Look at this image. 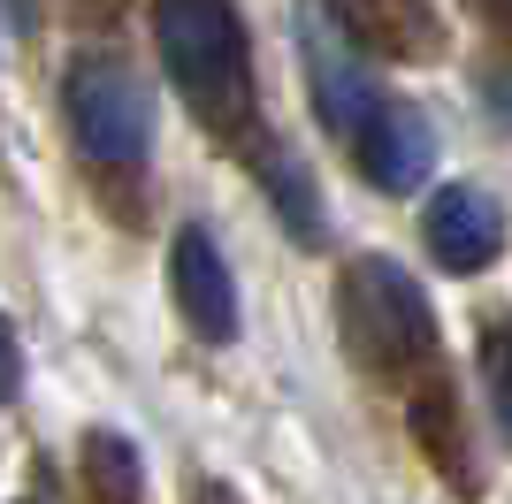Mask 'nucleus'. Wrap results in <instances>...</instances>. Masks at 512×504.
<instances>
[{
	"mask_svg": "<svg viewBox=\"0 0 512 504\" xmlns=\"http://www.w3.org/2000/svg\"><path fill=\"white\" fill-rule=\"evenodd\" d=\"M69 123H77V146L107 168H138L153 146V107L123 62H85L69 77Z\"/></svg>",
	"mask_w": 512,
	"mask_h": 504,
	"instance_id": "f03ea898",
	"label": "nucleus"
},
{
	"mask_svg": "<svg viewBox=\"0 0 512 504\" xmlns=\"http://www.w3.org/2000/svg\"><path fill=\"white\" fill-rule=\"evenodd\" d=\"M169 291H176V314L192 321L207 344H230L237 336V283H230V260L214 252L207 230H184L169 252Z\"/></svg>",
	"mask_w": 512,
	"mask_h": 504,
	"instance_id": "39448f33",
	"label": "nucleus"
},
{
	"mask_svg": "<svg viewBox=\"0 0 512 504\" xmlns=\"http://www.w3.org/2000/svg\"><path fill=\"white\" fill-rule=\"evenodd\" d=\"M85 482L100 504H138L146 497V466H138V443L115 436V428H92L85 436Z\"/></svg>",
	"mask_w": 512,
	"mask_h": 504,
	"instance_id": "6e6552de",
	"label": "nucleus"
},
{
	"mask_svg": "<svg viewBox=\"0 0 512 504\" xmlns=\"http://www.w3.org/2000/svg\"><path fill=\"white\" fill-rule=\"evenodd\" d=\"M360 168L383 191H421L428 168H436V130H428L413 107H383V115L360 130Z\"/></svg>",
	"mask_w": 512,
	"mask_h": 504,
	"instance_id": "0eeeda50",
	"label": "nucleus"
},
{
	"mask_svg": "<svg viewBox=\"0 0 512 504\" xmlns=\"http://www.w3.org/2000/svg\"><path fill=\"white\" fill-rule=\"evenodd\" d=\"M268 199L283 207V222H291V237H321L329 222H321V199H314V176H306L299 161H268Z\"/></svg>",
	"mask_w": 512,
	"mask_h": 504,
	"instance_id": "1a4fd4ad",
	"label": "nucleus"
},
{
	"mask_svg": "<svg viewBox=\"0 0 512 504\" xmlns=\"http://www.w3.org/2000/svg\"><path fill=\"white\" fill-rule=\"evenodd\" d=\"M482 375H490V405H497V420H505V436H512V329L482 336Z\"/></svg>",
	"mask_w": 512,
	"mask_h": 504,
	"instance_id": "9d476101",
	"label": "nucleus"
},
{
	"mask_svg": "<svg viewBox=\"0 0 512 504\" xmlns=\"http://www.w3.org/2000/svg\"><path fill=\"white\" fill-rule=\"evenodd\" d=\"M153 39L169 77L192 92L199 107L230 100L237 69H245V31H237L230 0H153Z\"/></svg>",
	"mask_w": 512,
	"mask_h": 504,
	"instance_id": "f257e3e1",
	"label": "nucleus"
},
{
	"mask_svg": "<svg viewBox=\"0 0 512 504\" xmlns=\"http://www.w3.org/2000/svg\"><path fill=\"white\" fill-rule=\"evenodd\" d=\"M352 321H360L367 359H383V367H421L436 352V314H428L421 283L390 260H367L352 275Z\"/></svg>",
	"mask_w": 512,
	"mask_h": 504,
	"instance_id": "7ed1b4c3",
	"label": "nucleus"
},
{
	"mask_svg": "<svg viewBox=\"0 0 512 504\" xmlns=\"http://www.w3.org/2000/svg\"><path fill=\"white\" fill-rule=\"evenodd\" d=\"M207 504H230V497H222V489H207Z\"/></svg>",
	"mask_w": 512,
	"mask_h": 504,
	"instance_id": "f8f14e48",
	"label": "nucleus"
},
{
	"mask_svg": "<svg viewBox=\"0 0 512 504\" xmlns=\"http://www.w3.org/2000/svg\"><path fill=\"white\" fill-rule=\"evenodd\" d=\"M299 46L306 62H314V100H321V123L344 130V138H360L383 107H375V84H367V62L344 46V31L321 8H299Z\"/></svg>",
	"mask_w": 512,
	"mask_h": 504,
	"instance_id": "20e7f679",
	"label": "nucleus"
},
{
	"mask_svg": "<svg viewBox=\"0 0 512 504\" xmlns=\"http://www.w3.org/2000/svg\"><path fill=\"white\" fill-rule=\"evenodd\" d=\"M16 382H23V352H16V329L0 321V405L16 398Z\"/></svg>",
	"mask_w": 512,
	"mask_h": 504,
	"instance_id": "9b49d317",
	"label": "nucleus"
},
{
	"mask_svg": "<svg viewBox=\"0 0 512 504\" xmlns=\"http://www.w3.org/2000/svg\"><path fill=\"white\" fill-rule=\"evenodd\" d=\"M428 252H436V268L451 275H474V268H490L497 245H505V214L490 207V191H474V184H444L436 199H428Z\"/></svg>",
	"mask_w": 512,
	"mask_h": 504,
	"instance_id": "423d86ee",
	"label": "nucleus"
}]
</instances>
